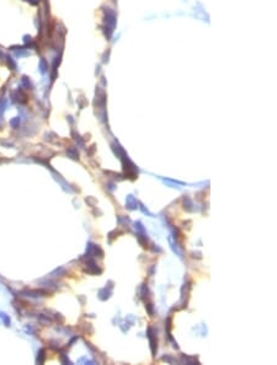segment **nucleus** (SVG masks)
Returning <instances> with one entry per match:
<instances>
[{"instance_id": "f257e3e1", "label": "nucleus", "mask_w": 277, "mask_h": 365, "mask_svg": "<svg viewBox=\"0 0 277 365\" xmlns=\"http://www.w3.org/2000/svg\"><path fill=\"white\" fill-rule=\"evenodd\" d=\"M40 68H41V71H42V73H45V71L47 70V68H48L47 64H46V62H45L43 59L40 62Z\"/></svg>"}]
</instances>
